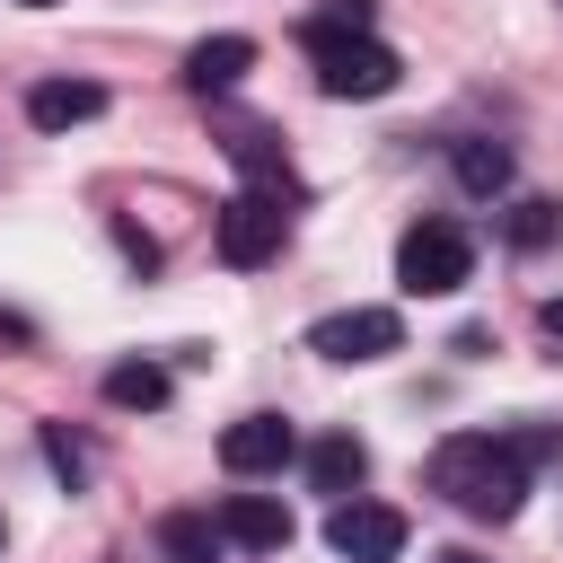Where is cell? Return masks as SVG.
I'll list each match as a JSON object with an SVG mask.
<instances>
[{"instance_id":"obj_1","label":"cell","mask_w":563,"mask_h":563,"mask_svg":"<svg viewBox=\"0 0 563 563\" xmlns=\"http://www.w3.org/2000/svg\"><path fill=\"white\" fill-rule=\"evenodd\" d=\"M431 493H449L466 519H519L528 457L510 449V431H449L431 449Z\"/></svg>"},{"instance_id":"obj_2","label":"cell","mask_w":563,"mask_h":563,"mask_svg":"<svg viewBox=\"0 0 563 563\" xmlns=\"http://www.w3.org/2000/svg\"><path fill=\"white\" fill-rule=\"evenodd\" d=\"M308 62H317V88L325 97H387L405 79V62L369 26H343V18H308Z\"/></svg>"},{"instance_id":"obj_3","label":"cell","mask_w":563,"mask_h":563,"mask_svg":"<svg viewBox=\"0 0 563 563\" xmlns=\"http://www.w3.org/2000/svg\"><path fill=\"white\" fill-rule=\"evenodd\" d=\"M466 273H475V238H466L457 220H413V229L396 238V290L449 299V290H466Z\"/></svg>"},{"instance_id":"obj_4","label":"cell","mask_w":563,"mask_h":563,"mask_svg":"<svg viewBox=\"0 0 563 563\" xmlns=\"http://www.w3.org/2000/svg\"><path fill=\"white\" fill-rule=\"evenodd\" d=\"M282 238H290V211H282V194L246 185V194H229V202H220V264L255 273V264H273V255H282Z\"/></svg>"},{"instance_id":"obj_5","label":"cell","mask_w":563,"mask_h":563,"mask_svg":"<svg viewBox=\"0 0 563 563\" xmlns=\"http://www.w3.org/2000/svg\"><path fill=\"white\" fill-rule=\"evenodd\" d=\"M308 352H325V361H387V352H405V317L396 308H334V317L308 325Z\"/></svg>"},{"instance_id":"obj_6","label":"cell","mask_w":563,"mask_h":563,"mask_svg":"<svg viewBox=\"0 0 563 563\" xmlns=\"http://www.w3.org/2000/svg\"><path fill=\"white\" fill-rule=\"evenodd\" d=\"M325 545L343 554V563H396L405 554V510H387V501H334L325 510Z\"/></svg>"},{"instance_id":"obj_7","label":"cell","mask_w":563,"mask_h":563,"mask_svg":"<svg viewBox=\"0 0 563 563\" xmlns=\"http://www.w3.org/2000/svg\"><path fill=\"white\" fill-rule=\"evenodd\" d=\"M299 457V431L282 422V413H238L229 431H220V466L229 475H273V466H290Z\"/></svg>"},{"instance_id":"obj_8","label":"cell","mask_w":563,"mask_h":563,"mask_svg":"<svg viewBox=\"0 0 563 563\" xmlns=\"http://www.w3.org/2000/svg\"><path fill=\"white\" fill-rule=\"evenodd\" d=\"M211 519H220V537L246 545V554H282V545H290V501H273V493H229Z\"/></svg>"},{"instance_id":"obj_9","label":"cell","mask_w":563,"mask_h":563,"mask_svg":"<svg viewBox=\"0 0 563 563\" xmlns=\"http://www.w3.org/2000/svg\"><path fill=\"white\" fill-rule=\"evenodd\" d=\"M246 70H255V35H202L185 53V88H202V97H229Z\"/></svg>"},{"instance_id":"obj_10","label":"cell","mask_w":563,"mask_h":563,"mask_svg":"<svg viewBox=\"0 0 563 563\" xmlns=\"http://www.w3.org/2000/svg\"><path fill=\"white\" fill-rule=\"evenodd\" d=\"M26 114H35V132H70V123L106 114V88H97V79H44V88L26 97Z\"/></svg>"},{"instance_id":"obj_11","label":"cell","mask_w":563,"mask_h":563,"mask_svg":"<svg viewBox=\"0 0 563 563\" xmlns=\"http://www.w3.org/2000/svg\"><path fill=\"white\" fill-rule=\"evenodd\" d=\"M369 475V449L352 440V431H325L317 449H308V484L317 493H334V501H352V484Z\"/></svg>"},{"instance_id":"obj_12","label":"cell","mask_w":563,"mask_h":563,"mask_svg":"<svg viewBox=\"0 0 563 563\" xmlns=\"http://www.w3.org/2000/svg\"><path fill=\"white\" fill-rule=\"evenodd\" d=\"M220 545H229V537H220L211 510H167V519H158V554H167V563H220Z\"/></svg>"},{"instance_id":"obj_13","label":"cell","mask_w":563,"mask_h":563,"mask_svg":"<svg viewBox=\"0 0 563 563\" xmlns=\"http://www.w3.org/2000/svg\"><path fill=\"white\" fill-rule=\"evenodd\" d=\"M106 405L114 413H158L167 405V369L158 361H114L106 369Z\"/></svg>"},{"instance_id":"obj_14","label":"cell","mask_w":563,"mask_h":563,"mask_svg":"<svg viewBox=\"0 0 563 563\" xmlns=\"http://www.w3.org/2000/svg\"><path fill=\"white\" fill-rule=\"evenodd\" d=\"M449 167H457V185H466V194H484V202L510 185V150H501V141H457V150H449Z\"/></svg>"},{"instance_id":"obj_15","label":"cell","mask_w":563,"mask_h":563,"mask_svg":"<svg viewBox=\"0 0 563 563\" xmlns=\"http://www.w3.org/2000/svg\"><path fill=\"white\" fill-rule=\"evenodd\" d=\"M501 238H510L519 255H537V246H554V238H563V202H545V194H528V202H510V220H501Z\"/></svg>"},{"instance_id":"obj_16","label":"cell","mask_w":563,"mask_h":563,"mask_svg":"<svg viewBox=\"0 0 563 563\" xmlns=\"http://www.w3.org/2000/svg\"><path fill=\"white\" fill-rule=\"evenodd\" d=\"M44 466H53V475H62V484H70V493H79V484H88V457H79V440H70V431H62V422H44Z\"/></svg>"},{"instance_id":"obj_17","label":"cell","mask_w":563,"mask_h":563,"mask_svg":"<svg viewBox=\"0 0 563 563\" xmlns=\"http://www.w3.org/2000/svg\"><path fill=\"white\" fill-rule=\"evenodd\" d=\"M114 246H123V264H132V273H158V238H150V229L114 220Z\"/></svg>"},{"instance_id":"obj_18","label":"cell","mask_w":563,"mask_h":563,"mask_svg":"<svg viewBox=\"0 0 563 563\" xmlns=\"http://www.w3.org/2000/svg\"><path fill=\"white\" fill-rule=\"evenodd\" d=\"M537 325H545V343H554V352H563V290H554V299H545V308H537Z\"/></svg>"},{"instance_id":"obj_19","label":"cell","mask_w":563,"mask_h":563,"mask_svg":"<svg viewBox=\"0 0 563 563\" xmlns=\"http://www.w3.org/2000/svg\"><path fill=\"white\" fill-rule=\"evenodd\" d=\"M440 563H484V554H466V545H449V554H440Z\"/></svg>"},{"instance_id":"obj_20","label":"cell","mask_w":563,"mask_h":563,"mask_svg":"<svg viewBox=\"0 0 563 563\" xmlns=\"http://www.w3.org/2000/svg\"><path fill=\"white\" fill-rule=\"evenodd\" d=\"M26 9H62V0H26Z\"/></svg>"},{"instance_id":"obj_21","label":"cell","mask_w":563,"mask_h":563,"mask_svg":"<svg viewBox=\"0 0 563 563\" xmlns=\"http://www.w3.org/2000/svg\"><path fill=\"white\" fill-rule=\"evenodd\" d=\"M0 537H9V528H0Z\"/></svg>"}]
</instances>
